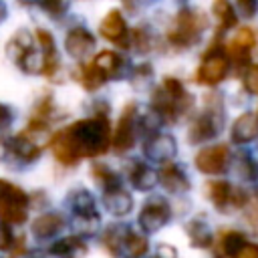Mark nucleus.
I'll return each mask as SVG.
<instances>
[{"label":"nucleus","mask_w":258,"mask_h":258,"mask_svg":"<svg viewBox=\"0 0 258 258\" xmlns=\"http://www.w3.org/2000/svg\"><path fill=\"white\" fill-rule=\"evenodd\" d=\"M206 198L214 204V208L218 212H232V210L246 206V202H248L246 191H242L222 179L206 181Z\"/></svg>","instance_id":"0eeeda50"},{"label":"nucleus","mask_w":258,"mask_h":258,"mask_svg":"<svg viewBox=\"0 0 258 258\" xmlns=\"http://www.w3.org/2000/svg\"><path fill=\"white\" fill-rule=\"evenodd\" d=\"M6 52L22 73L26 75L42 73V54L34 48L32 34L28 30H18L6 44Z\"/></svg>","instance_id":"423d86ee"},{"label":"nucleus","mask_w":258,"mask_h":258,"mask_svg":"<svg viewBox=\"0 0 258 258\" xmlns=\"http://www.w3.org/2000/svg\"><path fill=\"white\" fill-rule=\"evenodd\" d=\"M6 16H8V8H6V4H4V2H0V22H4V20H6Z\"/></svg>","instance_id":"37998d69"},{"label":"nucleus","mask_w":258,"mask_h":258,"mask_svg":"<svg viewBox=\"0 0 258 258\" xmlns=\"http://www.w3.org/2000/svg\"><path fill=\"white\" fill-rule=\"evenodd\" d=\"M131 42H133V46L137 48V52H147V50H151L153 36H151V32H149V28L137 26V28H133V32H131Z\"/></svg>","instance_id":"473e14b6"},{"label":"nucleus","mask_w":258,"mask_h":258,"mask_svg":"<svg viewBox=\"0 0 258 258\" xmlns=\"http://www.w3.org/2000/svg\"><path fill=\"white\" fill-rule=\"evenodd\" d=\"M230 137L234 143L244 145L258 137V115L254 111H244L232 125Z\"/></svg>","instance_id":"a211bd4d"},{"label":"nucleus","mask_w":258,"mask_h":258,"mask_svg":"<svg viewBox=\"0 0 258 258\" xmlns=\"http://www.w3.org/2000/svg\"><path fill=\"white\" fill-rule=\"evenodd\" d=\"M87 244L79 236H67L50 244L48 254L54 258H83L87 254Z\"/></svg>","instance_id":"5701e85b"},{"label":"nucleus","mask_w":258,"mask_h":258,"mask_svg":"<svg viewBox=\"0 0 258 258\" xmlns=\"http://www.w3.org/2000/svg\"><path fill=\"white\" fill-rule=\"evenodd\" d=\"M127 179L139 191H149L157 183V173L139 159H131L127 165Z\"/></svg>","instance_id":"aec40b11"},{"label":"nucleus","mask_w":258,"mask_h":258,"mask_svg":"<svg viewBox=\"0 0 258 258\" xmlns=\"http://www.w3.org/2000/svg\"><path fill=\"white\" fill-rule=\"evenodd\" d=\"M236 258H258V244H246Z\"/></svg>","instance_id":"a19ab883"},{"label":"nucleus","mask_w":258,"mask_h":258,"mask_svg":"<svg viewBox=\"0 0 258 258\" xmlns=\"http://www.w3.org/2000/svg\"><path fill=\"white\" fill-rule=\"evenodd\" d=\"M69 204H71L75 222H77V226L81 228V232L93 234V232L97 230L99 222H101L99 212H97V208H95V198H93L87 189H77V191H71Z\"/></svg>","instance_id":"6e6552de"},{"label":"nucleus","mask_w":258,"mask_h":258,"mask_svg":"<svg viewBox=\"0 0 258 258\" xmlns=\"http://www.w3.org/2000/svg\"><path fill=\"white\" fill-rule=\"evenodd\" d=\"M254 196H256V200H258V187H256V191H254Z\"/></svg>","instance_id":"c03bdc74"},{"label":"nucleus","mask_w":258,"mask_h":258,"mask_svg":"<svg viewBox=\"0 0 258 258\" xmlns=\"http://www.w3.org/2000/svg\"><path fill=\"white\" fill-rule=\"evenodd\" d=\"M14 246V236L10 232V226L0 224V250H12Z\"/></svg>","instance_id":"c9c22d12"},{"label":"nucleus","mask_w":258,"mask_h":258,"mask_svg":"<svg viewBox=\"0 0 258 258\" xmlns=\"http://www.w3.org/2000/svg\"><path fill=\"white\" fill-rule=\"evenodd\" d=\"M28 216V194L12 181L0 179V224L20 226Z\"/></svg>","instance_id":"39448f33"},{"label":"nucleus","mask_w":258,"mask_h":258,"mask_svg":"<svg viewBox=\"0 0 258 258\" xmlns=\"http://www.w3.org/2000/svg\"><path fill=\"white\" fill-rule=\"evenodd\" d=\"M99 32L103 38H107L109 42H113L121 48H127L131 42V32L127 28V22H125V16L121 14V10H109L107 16L101 20Z\"/></svg>","instance_id":"ddd939ff"},{"label":"nucleus","mask_w":258,"mask_h":258,"mask_svg":"<svg viewBox=\"0 0 258 258\" xmlns=\"http://www.w3.org/2000/svg\"><path fill=\"white\" fill-rule=\"evenodd\" d=\"M123 246L127 248L129 256H133V258H141V256H145L147 250H149V242H147V238L141 236V234H135V232H131V230H127V234H125V238H123Z\"/></svg>","instance_id":"2f4dec72"},{"label":"nucleus","mask_w":258,"mask_h":258,"mask_svg":"<svg viewBox=\"0 0 258 258\" xmlns=\"http://www.w3.org/2000/svg\"><path fill=\"white\" fill-rule=\"evenodd\" d=\"M40 8L42 10H46V12H50V16H60L64 10H67V4H58V2H48V4H40Z\"/></svg>","instance_id":"58836bf2"},{"label":"nucleus","mask_w":258,"mask_h":258,"mask_svg":"<svg viewBox=\"0 0 258 258\" xmlns=\"http://www.w3.org/2000/svg\"><path fill=\"white\" fill-rule=\"evenodd\" d=\"M151 79H153V69H151V64H149V62H143V64L135 67V69H133V73H131V81H133V85H135L137 89L145 87Z\"/></svg>","instance_id":"72a5a7b5"},{"label":"nucleus","mask_w":258,"mask_h":258,"mask_svg":"<svg viewBox=\"0 0 258 258\" xmlns=\"http://www.w3.org/2000/svg\"><path fill=\"white\" fill-rule=\"evenodd\" d=\"M206 26H208V18L202 10L183 6L175 14V18L167 30V40L177 48H189L196 42H200Z\"/></svg>","instance_id":"7ed1b4c3"},{"label":"nucleus","mask_w":258,"mask_h":258,"mask_svg":"<svg viewBox=\"0 0 258 258\" xmlns=\"http://www.w3.org/2000/svg\"><path fill=\"white\" fill-rule=\"evenodd\" d=\"M246 236L238 230H226L220 234V240H218V250L222 256H238L240 250L246 246Z\"/></svg>","instance_id":"bb28decb"},{"label":"nucleus","mask_w":258,"mask_h":258,"mask_svg":"<svg viewBox=\"0 0 258 258\" xmlns=\"http://www.w3.org/2000/svg\"><path fill=\"white\" fill-rule=\"evenodd\" d=\"M246 220L250 224V228L258 234V206H250L248 212H246Z\"/></svg>","instance_id":"ea45409f"},{"label":"nucleus","mask_w":258,"mask_h":258,"mask_svg":"<svg viewBox=\"0 0 258 258\" xmlns=\"http://www.w3.org/2000/svg\"><path fill=\"white\" fill-rule=\"evenodd\" d=\"M93 62L107 75V79H121L123 75H125V69H127V62H125V58H121L117 52H113V50H101L95 58H93Z\"/></svg>","instance_id":"393cba45"},{"label":"nucleus","mask_w":258,"mask_h":258,"mask_svg":"<svg viewBox=\"0 0 258 258\" xmlns=\"http://www.w3.org/2000/svg\"><path fill=\"white\" fill-rule=\"evenodd\" d=\"M111 137L113 131L107 115H95L56 131L48 145L58 163L77 165L85 157H99L109 151Z\"/></svg>","instance_id":"f257e3e1"},{"label":"nucleus","mask_w":258,"mask_h":258,"mask_svg":"<svg viewBox=\"0 0 258 258\" xmlns=\"http://www.w3.org/2000/svg\"><path fill=\"white\" fill-rule=\"evenodd\" d=\"M185 232L189 238V244L194 248H210L212 246V232L204 218H194L185 224Z\"/></svg>","instance_id":"a878e982"},{"label":"nucleus","mask_w":258,"mask_h":258,"mask_svg":"<svg viewBox=\"0 0 258 258\" xmlns=\"http://www.w3.org/2000/svg\"><path fill=\"white\" fill-rule=\"evenodd\" d=\"M236 6L242 12V16H246V18H252L256 14V10H258V4L256 2H248V0H240Z\"/></svg>","instance_id":"4c0bfd02"},{"label":"nucleus","mask_w":258,"mask_h":258,"mask_svg":"<svg viewBox=\"0 0 258 258\" xmlns=\"http://www.w3.org/2000/svg\"><path fill=\"white\" fill-rule=\"evenodd\" d=\"M157 181L163 185L165 191L169 194H185L189 191L191 183H189V177L187 173L183 171L181 165L177 163H165L161 167V171L157 173Z\"/></svg>","instance_id":"f3484780"},{"label":"nucleus","mask_w":258,"mask_h":258,"mask_svg":"<svg viewBox=\"0 0 258 258\" xmlns=\"http://www.w3.org/2000/svg\"><path fill=\"white\" fill-rule=\"evenodd\" d=\"M157 258H177V252H175L173 246H169V244H161V246L157 248Z\"/></svg>","instance_id":"79ce46f5"},{"label":"nucleus","mask_w":258,"mask_h":258,"mask_svg":"<svg viewBox=\"0 0 258 258\" xmlns=\"http://www.w3.org/2000/svg\"><path fill=\"white\" fill-rule=\"evenodd\" d=\"M103 206L107 208V212H111L113 216H127L133 208V198L123 189V187H117V189H111V191H105L103 194Z\"/></svg>","instance_id":"b1692460"},{"label":"nucleus","mask_w":258,"mask_h":258,"mask_svg":"<svg viewBox=\"0 0 258 258\" xmlns=\"http://www.w3.org/2000/svg\"><path fill=\"white\" fill-rule=\"evenodd\" d=\"M155 258H157V256H155Z\"/></svg>","instance_id":"a18cd8bd"},{"label":"nucleus","mask_w":258,"mask_h":258,"mask_svg":"<svg viewBox=\"0 0 258 258\" xmlns=\"http://www.w3.org/2000/svg\"><path fill=\"white\" fill-rule=\"evenodd\" d=\"M135 115H137V105L135 103H129L125 105L117 125H115V131H113V137H111V147L115 153H125L133 147L135 143Z\"/></svg>","instance_id":"9b49d317"},{"label":"nucleus","mask_w":258,"mask_h":258,"mask_svg":"<svg viewBox=\"0 0 258 258\" xmlns=\"http://www.w3.org/2000/svg\"><path fill=\"white\" fill-rule=\"evenodd\" d=\"M194 109V97L181 85L179 79L165 77L151 95V111L161 121H177Z\"/></svg>","instance_id":"f03ea898"},{"label":"nucleus","mask_w":258,"mask_h":258,"mask_svg":"<svg viewBox=\"0 0 258 258\" xmlns=\"http://www.w3.org/2000/svg\"><path fill=\"white\" fill-rule=\"evenodd\" d=\"M91 175H93L95 183L103 189V194L121 187V181H119L117 173H115L109 165H105V163H93V165H91Z\"/></svg>","instance_id":"c85d7f7f"},{"label":"nucleus","mask_w":258,"mask_h":258,"mask_svg":"<svg viewBox=\"0 0 258 258\" xmlns=\"http://www.w3.org/2000/svg\"><path fill=\"white\" fill-rule=\"evenodd\" d=\"M107 81H109V79H107V75H105V73H103V71H101L93 60L81 67L79 83H81L87 91H97V89H101Z\"/></svg>","instance_id":"cd10ccee"},{"label":"nucleus","mask_w":258,"mask_h":258,"mask_svg":"<svg viewBox=\"0 0 258 258\" xmlns=\"http://www.w3.org/2000/svg\"><path fill=\"white\" fill-rule=\"evenodd\" d=\"M169 220H171V208H169L167 200L161 198V196L147 198V202L143 204V208L139 212V218H137L141 230L147 232V234H153V232L161 230Z\"/></svg>","instance_id":"9d476101"},{"label":"nucleus","mask_w":258,"mask_h":258,"mask_svg":"<svg viewBox=\"0 0 258 258\" xmlns=\"http://www.w3.org/2000/svg\"><path fill=\"white\" fill-rule=\"evenodd\" d=\"M236 173L244 181H258V159L250 153H240L236 159Z\"/></svg>","instance_id":"7c9ffc66"},{"label":"nucleus","mask_w":258,"mask_h":258,"mask_svg":"<svg viewBox=\"0 0 258 258\" xmlns=\"http://www.w3.org/2000/svg\"><path fill=\"white\" fill-rule=\"evenodd\" d=\"M196 167L206 175H222L230 165V149L224 143L204 147L196 155Z\"/></svg>","instance_id":"f8f14e48"},{"label":"nucleus","mask_w":258,"mask_h":258,"mask_svg":"<svg viewBox=\"0 0 258 258\" xmlns=\"http://www.w3.org/2000/svg\"><path fill=\"white\" fill-rule=\"evenodd\" d=\"M62 228H64V218H62L60 214H56V212L40 214V216L32 222V226H30L32 236H34L36 240H48V238H54Z\"/></svg>","instance_id":"412c9836"},{"label":"nucleus","mask_w":258,"mask_h":258,"mask_svg":"<svg viewBox=\"0 0 258 258\" xmlns=\"http://www.w3.org/2000/svg\"><path fill=\"white\" fill-rule=\"evenodd\" d=\"M12 121H14V109L0 103V131L8 129L12 125Z\"/></svg>","instance_id":"e433bc0d"},{"label":"nucleus","mask_w":258,"mask_h":258,"mask_svg":"<svg viewBox=\"0 0 258 258\" xmlns=\"http://www.w3.org/2000/svg\"><path fill=\"white\" fill-rule=\"evenodd\" d=\"M212 12H214V16L218 18V34H222L224 30L236 26V22H238L236 8H234L230 2H226V0H218V2H214Z\"/></svg>","instance_id":"c756f323"},{"label":"nucleus","mask_w":258,"mask_h":258,"mask_svg":"<svg viewBox=\"0 0 258 258\" xmlns=\"http://www.w3.org/2000/svg\"><path fill=\"white\" fill-rule=\"evenodd\" d=\"M224 127V109H222V99L220 95H208L206 97V107L204 111L191 121L187 139L191 145L206 143L214 139Z\"/></svg>","instance_id":"20e7f679"},{"label":"nucleus","mask_w":258,"mask_h":258,"mask_svg":"<svg viewBox=\"0 0 258 258\" xmlns=\"http://www.w3.org/2000/svg\"><path fill=\"white\" fill-rule=\"evenodd\" d=\"M143 153L147 159L151 161H159V163H171V159L177 153V145L175 139L167 133H155L151 137L145 139L143 143Z\"/></svg>","instance_id":"4468645a"},{"label":"nucleus","mask_w":258,"mask_h":258,"mask_svg":"<svg viewBox=\"0 0 258 258\" xmlns=\"http://www.w3.org/2000/svg\"><path fill=\"white\" fill-rule=\"evenodd\" d=\"M36 40H38V46H40V54H42V73L44 77H52L58 69V54H56V44H54V38L48 30L44 28H38L36 30Z\"/></svg>","instance_id":"6ab92c4d"},{"label":"nucleus","mask_w":258,"mask_h":258,"mask_svg":"<svg viewBox=\"0 0 258 258\" xmlns=\"http://www.w3.org/2000/svg\"><path fill=\"white\" fill-rule=\"evenodd\" d=\"M256 44V36H254V32L250 30V28H242L230 42H228V46H224L226 48V56H230L232 60H236V62H248V56H250V50H252V46Z\"/></svg>","instance_id":"4be33fe9"},{"label":"nucleus","mask_w":258,"mask_h":258,"mask_svg":"<svg viewBox=\"0 0 258 258\" xmlns=\"http://www.w3.org/2000/svg\"><path fill=\"white\" fill-rule=\"evenodd\" d=\"M244 89L252 95H258V64L248 67V71L244 73Z\"/></svg>","instance_id":"f704fd0d"},{"label":"nucleus","mask_w":258,"mask_h":258,"mask_svg":"<svg viewBox=\"0 0 258 258\" xmlns=\"http://www.w3.org/2000/svg\"><path fill=\"white\" fill-rule=\"evenodd\" d=\"M95 36L85 26H73L64 36V50L69 52V56L81 60L95 48Z\"/></svg>","instance_id":"2eb2a0df"},{"label":"nucleus","mask_w":258,"mask_h":258,"mask_svg":"<svg viewBox=\"0 0 258 258\" xmlns=\"http://www.w3.org/2000/svg\"><path fill=\"white\" fill-rule=\"evenodd\" d=\"M6 151H8L14 159H18V161L32 163L34 159L40 157L42 147L32 141V135H28L26 131H22V133H18V135H14V137H10V139L6 141Z\"/></svg>","instance_id":"dca6fc26"},{"label":"nucleus","mask_w":258,"mask_h":258,"mask_svg":"<svg viewBox=\"0 0 258 258\" xmlns=\"http://www.w3.org/2000/svg\"><path fill=\"white\" fill-rule=\"evenodd\" d=\"M228 73V56L226 48H210L206 56L200 62V69L196 73V83L206 85V87H216L218 83L224 81Z\"/></svg>","instance_id":"1a4fd4ad"}]
</instances>
